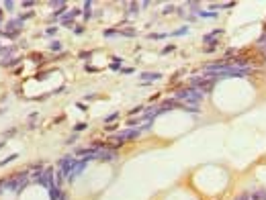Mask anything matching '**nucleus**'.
Wrapping results in <instances>:
<instances>
[{
	"label": "nucleus",
	"mask_w": 266,
	"mask_h": 200,
	"mask_svg": "<svg viewBox=\"0 0 266 200\" xmlns=\"http://www.w3.org/2000/svg\"><path fill=\"white\" fill-rule=\"evenodd\" d=\"M176 98L178 100H186V102H193V104H199L203 100V92L199 88H180V90H176Z\"/></svg>",
	"instance_id": "f257e3e1"
},
{
	"label": "nucleus",
	"mask_w": 266,
	"mask_h": 200,
	"mask_svg": "<svg viewBox=\"0 0 266 200\" xmlns=\"http://www.w3.org/2000/svg\"><path fill=\"white\" fill-rule=\"evenodd\" d=\"M76 159H74V155H66V157H61V161H59V165H61V176L64 178H68V176H72V172H74V167H76Z\"/></svg>",
	"instance_id": "f03ea898"
},
{
	"label": "nucleus",
	"mask_w": 266,
	"mask_h": 200,
	"mask_svg": "<svg viewBox=\"0 0 266 200\" xmlns=\"http://www.w3.org/2000/svg\"><path fill=\"white\" fill-rule=\"evenodd\" d=\"M139 133H141V129H127V131H123V133H119V135H115V137H111V139H113L117 145H121L123 141H129V139H137Z\"/></svg>",
	"instance_id": "7ed1b4c3"
},
{
	"label": "nucleus",
	"mask_w": 266,
	"mask_h": 200,
	"mask_svg": "<svg viewBox=\"0 0 266 200\" xmlns=\"http://www.w3.org/2000/svg\"><path fill=\"white\" fill-rule=\"evenodd\" d=\"M37 182H39L41 186H45V188H53V186H55V184H53V170H51V167L43 170V174L37 178Z\"/></svg>",
	"instance_id": "20e7f679"
},
{
	"label": "nucleus",
	"mask_w": 266,
	"mask_h": 200,
	"mask_svg": "<svg viewBox=\"0 0 266 200\" xmlns=\"http://www.w3.org/2000/svg\"><path fill=\"white\" fill-rule=\"evenodd\" d=\"M16 29L19 31L23 29V21L21 19H14V21H8L6 23V33H16Z\"/></svg>",
	"instance_id": "39448f33"
},
{
	"label": "nucleus",
	"mask_w": 266,
	"mask_h": 200,
	"mask_svg": "<svg viewBox=\"0 0 266 200\" xmlns=\"http://www.w3.org/2000/svg\"><path fill=\"white\" fill-rule=\"evenodd\" d=\"M219 35H221V31H215V33H209V35L205 37L203 41H205V43H215V45H217V39H215V37H219Z\"/></svg>",
	"instance_id": "423d86ee"
},
{
	"label": "nucleus",
	"mask_w": 266,
	"mask_h": 200,
	"mask_svg": "<svg viewBox=\"0 0 266 200\" xmlns=\"http://www.w3.org/2000/svg\"><path fill=\"white\" fill-rule=\"evenodd\" d=\"M59 194H61V192L58 190V186L49 188V200H58V198H59Z\"/></svg>",
	"instance_id": "0eeeda50"
},
{
	"label": "nucleus",
	"mask_w": 266,
	"mask_h": 200,
	"mask_svg": "<svg viewBox=\"0 0 266 200\" xmlns=\"http://www.w3.org/2000/svg\"><path fill=\"white\" fill-rule=\"evenodd\" d=\"M162 74H141V80H160Z\"/></svg>",
	"instance_id": "6e6552de"
},
{
	"label": "nucleus",
	"mask_w": 266,
	"mask_h": 200,
	"mask_svg": "<svg viewBox=\"0 0 266 200\" xmlns=\"http://www.w3.org/2000/svg\"><path fill=\"white\" fill-rule=\"evenodd\" d=\"M117 33H121V35H125V37H135L137 35L135 29H125V31H117Z\"/></svg>",
	"instance_id": "1a4fd4ad"
},
{
	"label": "nucleus",
	"mask_w": 266,
	"mask_h": 200,
	"mask_svg": "<svg viewBox=\"0 0 266 200\" xmlns=\"http://www.w3.org/2000/svg\"><path fill=\"white\" fill-rule=\"evenodd\" d=\"M16 157H19V155L14 153V155H10V157H6V159H2V161H0V167H2V165H6V164H10L12 159H16Z\"/></svg>",
	"instance_id": "9d476101"
},
{
	"label": "nucleus",
	"mask_w": 266,
	"mask_h": 200,
	"mask_svg": "<svg viewBox=\"0 0 266 200\" xmlns=\"http://www.w3.org/2000/svg\"><path fill=\"white\" fill-rule=\"evenodd\" d=\"M139 123H141V118H131V120H127V125L131 127V129H133V127H137Z\"/></svg>",
	"instance_id": "9b49d317"
},
{
	"label": "nucleus",
	"mask_w": 266,
	"mask_h": 200,
	"mask_svg": "<svg viewBox=\"0 0 266 200\" xmlns=\"http://www.w3.org/2000/svg\"><path fill=\"white\" fill-rule=\"evenodd\" d=\"M4 8H6V10H14V2L6 0V2H4Z\"/></svg>",
	"instance_id": "f8f14e48"
},
{
	"label": "nucleus",
	"mask_w": 266,
	"mask_h": 200,
	"mask_svg": "<svg viewBox=\"0 0 266 200\" xmlns=\"http://www.w3.org/2000/svg\"><path fill=\"white\" fill-rule=\"evenodd\" d=\"M117 117H119V112H113V114H109V117L104 118V123H111V120H115Z\"/></svg>",
	"instance_id": "ddd939ff"
},
{
	"label": "nucleus",
	"mask_w": 266,
	"mask_h": 200,
	"mask_svg": "<svg viewBox=\"0 0 266 200\" xmlns=\"http://www.w3.org/2000/svg\"><path fill=\"white\" fill-rule=\"evenodd\" d=\"M51 49H53V51H59V49H61V43H59V41H53V43H51Z\"/></svg>",
	"instance_id": "4468645a"
},
{
	"label": "nucleus",
	"mask_w": 266,
	"mask_h": 200,
	"mask_svg": "<svg viewBox=\"0 0 266 200\" xmlns=\"http://www.w3.org/2000/svg\"><path fill=\"white\" fill-rule=\"evenodd\" d=\"M86 127H88V125H86V123H78V125H76V127H74V129H76V131H82V129H86Z\"/></svg>",
	"instance_id": "2eb2a0df"
},
{
	"label": "nucleus",
	"mask_w": 266,
	"mask_h": 200,
	"mask_svg": "<svg viewBox=\"0 0 266 200\" xmlns=\"http://www.w3.org/2000/svg\"><path fill=\"white\" fill-rule=\"evenodd\" d=\"M76 139H78V135H72V137H68V139H66V143H68V145H72Z\"/></svg>",
	"instance_id": "dca6fc26"
},
{
	"label": "nucleus",
	"mask_w": 266,
	"mask_h": 200,
	"mask_svg": "<svg viewBox=\"0 0 266 200\" xmlns=\"http://www.w3.org/2000/svg\"><path fill=\"white\" fill-rule=\"evenodd\" d=\"M31 59H33V61H37V63H39V61H41V53H35V55H31Z\"/></svg>",
	"instance_id": "f3484780"
},
{
	"label": "nucleus",
	"mask_w": 266,
	"mask_h": 200,
	"mask_svg": "<svg viewBox=\"0 0 266 200\" xmlns=\"http://www.w3.org/2000/svg\"><path fill=\"white\" fill-rule=\"evenodd\" d=\"M186 31H188V29H186V27H182V29H178V31H174L172 35H182V33H186Z\"/></svg>",
	"instance_id": "a211bd4d"
},
{
	"label": "nucleus",
	"mask_w": 266,
	"mask_h": 200,
	"mask_svg": "<svg viewBox=\"0 0 266 200\" xmlns=\"http://www.w3.org/2000/svg\"><path fill=\"white\" fill-rule=\"evenodd\" d=\"M21 6H25V8H31V6H35V2H31V0H29V2H23Z\"/></svg>",
	"instance_id": "6ab92c4d"
},
{
	"label": "nucleus",
	"mask_w": 266,
	"mask_h": 200,
	"mask_svg": "<svg viewBox=\"0 0 266 200\" xmlns=\"http://www.w3.org/2000/svg\"><path fill=\"white\" fill-rule=\"evenodd\" d=\"M45 33H47V35H55V27H49Z\"/></svg>",
	"instance_id": "aec40b11"
},
{
	"label": "nucleus",
	"mask_w": 266,
	"mask_h": 200,
	"mask_svg": "<svg viewBox=\"0 0 266 200\" xmlns=\"http://www.w3.org/2000/svg\"><path fill=\"white\" fill-rule=\"evenodd\" d=\"M170 51H174V47H172V45H170V47H166V49H164V51H162V55H166V53H170Z\"/></svg>",
	"instance_id": "412c9836"
},
{
	"label": "nucleus",
	"mask_w": 266,
	"mask_h": 200,
	"mask_svg": "<svg viewBox=\"0 0 266 200\" xmlns=\"http://www.w3.org/2000/svg\"><path fill=\"white\" fill-rule=\"evenodd\" d=\"M260 45H262V47H266V35L260 37Z\"/></svg>",
	"instance_id": "4be33fe9"
},
{
	"label": "nucleus",
	"mask_w": 266,
	"mask_h": 200,
	"mask_svg": "<svg viewBox=\"0 0 266 200\" xmlns=\"http://www.w3.org/2000/svg\"><path fill=\"white\" fill-rule=\"evenodd\" d=\"M74 33H76V35H80V33H84V29H82V27H76V29H74Z\"/></svg>",
	"instance_id": "5701e85b"
},
{
	"label": "nucleus",
	"mask_w": 266,
	"mask_h": 200,
	"mask_svg": "<svg viewBox=\"0 0 266 200\" xmlns=\"http://www.w3.org/2000/svg\"><path fill=\"white\" fill-rule=\"evenodd\" d=\"M141 110H143V106H137V108H133V110H131V117H133V112H141Z\"/></svg>",
	"instance_id": "b1692460"
},
{
	"label": "nucleus",
	"mask_w": 266,
	"mask_h": 200,
	"mask_svg": "<svg viewBox=\"0 0 266 200\" xmlns=\"http://www.w3.org/2000/svg\"><path fill=\"white\" fill-rule=\"evenodd\" d=\"M150 39H166V35H150Z\"/></svg>",
	"instance_id": "393cba45"
},
{
	"label": "nucleus",
	"mask_w": 266,
	"mask_h": 200,
	"mask_svg": "<svg viewBox=\"0 0 266 200\" xmlns=\"http://www.w3.org/2000/svg\"><path fill=\"white\" fill-rule=\"evenodd\" d=\"M80 57H82V59H88V57H90V53H88V51H86V53L82 51V53H80Z\"/></svg>",
	"instance_id": "a878e982"
},
{
	"label": "nucleus",
	"mask_w": 266,
	"mask_h": 200,
	"mask_svg": "<svg viewBox=\"0 0 266 200\" xmlns=\"http://www.w3.org/2000/svg\"><path fill=\"white\" fill-rule=\"evenodd\" d=\"M133 71H135L133 68H125V70H123V74H133Z\"/></svg>",
	"instance_id": "bb28decb"
},
{
	"label": "nucleus",
	"mask_w": 266,
	"mask_h": 200,
	"mask_svg": "<svg viewBox=\"0 0 266 200\" xmlns=\"http://www.w3.org/2000/svg\"><path fill=\"white\" fill-rule=\"evenodd\" d=\"M238 200H250V196H248V194H242V196H240Z\"/></svg>",
	"instance_id": "cd10ccee"
},
{
	"label": "nucleus",
	"mask_w": 266,
	"mask_h": 200,
	"mask_svg": "<svg viewBox=\"0 0 266 200\" xmlns=\"http://www.w3.org/2000/svg\"><path fill=\"white\" fill-rule=\"evenodd\" d=\"M59 200H68V196H66V194L61 192V194H59Z\"/></svg>",
	"instance_id": "c85d7f7f"
},
{
	"label": "nucleus",
	"mask_w": 266,
	"mask_h": 200,
	"mask_svg": "<svg viewBox=\"0 0 266 200\" xmlns=\"http://www.w3.org/2000/svg\"><path fill=\"white\" fill-rule=\"evenodd\" d=\"M0 16H2V10H0ZM0 23H2V19H0Z\"/></svg>",
	"instance_id": "c756f323"
},
{
	"label": "nucleus",
	"mask_w": 266,
	"mask_h": 200,
	"mask_svg": "<svg viewBox=\"0 0 266 200\" xmlns=\"http://www.w3.org/2000/svg\"><path fill=\"white\" fill-rule=\"evenodd\" d=\"M0 51H2V49H0Z\"/></svg>",
	"instance_id": "7c9ffc66"
}]
</instances>
